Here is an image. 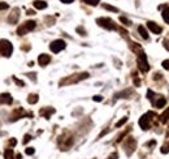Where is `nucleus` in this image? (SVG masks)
<instances>
[{"label":"nucleus","mask_w":169,"mask_h":159,"mask_svg":"<svg viewBox=\"0 0 169 159\" xmlns=\"http://www.w3.org/2000/svg\"><path fill=\"white\" fill-rule=\"evenodd\" d=\"M13 52V46L12 43L7 39H0V54L5 57H9Z\"/></svg>","instance_id":"f257e3e1"},{"label":"nucleus","mask_w":169,"mask_h":159,"mask_svg":"<svg viewBox=\"0 0 169 159\" xmlns=\"http://www.w3.org/2000/svg\"><path fill=\"white\" fill-rule=\"evenodd\" d=\"M96 24L99 26H102V28H104V29H108V30H115L116 29L115 22H113L111 19H108V17H100V19L96 20Z\"/></svg>","instance_id":"f03ea898"},{"label":"nucleus","mask_w":169,"mask_h":159,"mask_svg":"<svg viewBox=\"0 0 169 159\" xmlns=\"http://www.w3.org/2000/svg\"><path fill=\"white\" fill-rule=\"evenodd\" d=\"M35 26H36V22H35V21H27V22H25V24L22 25V26H20V28H18L17 33H18V35H25L27 31L34 30Z\"/></svg>","instance_id":"7ed1b4c3"},{"label":"nucleus","mask_w":169,"mask_h":159,"mask_svg":"<svg viewBox=\"0 0 169 159\" xmlns=\"http://www.w3.org/2000/svg\"><path fill=\"white\" fill-rule=\"evenodd\" d=\"M137 63H138V68L142 72H148L150 71V65H148V61H147V57H146V55L142 52L139 54L138 56V60H137Z\"/></svg>","instance_id":"20e7f679"},{"label":"nucleus","mask_w":169,"mask_h":159,"mask_svg":"<svg viewBox=\"0 0 169 159\" xmlns=\"http://www.w3.org/2000/svg\"><path fill=\"white\" fill-rule=\"evenodd\" d=\"M65 42H64L63 39H56V40H53V42L49 44V48H51V51L55 52V54H57V52H60L63 51L64 48H65Z\"/></svg>","instance_id":"39448f33"},{"label":"nucleus","mask_w":169,"mask_h":159,"mask_svg":"<svg viewBox=\"0 0 169 159\" xmlns=\"http://www.w3.org/2000/svg\"><path fill=\"white\" fill-rule=\"evenodd\" d=\"M150 116H152L151 112L146 113V115H143L139 119V125H140V128H142V129H148L150 128V119H151Z\"/></svg>","instance_id":"423d86ee"},{"label":"nucleus","mask_w":169,"mask_h":159,"mask_svg":"<svg viewBox=\"0 0 169 159\" xmlns=\"http://www.w3.org/2000/svg\"><path fill=\"white\" fill-rule=\"evenodd\" d=\"M147 26H148V29L152 31V33H155V34H160L161 31H163V29L159 26L157 24H155V22H152V21H148L147 22Z\"/></svg>","instance_id":"0eeeda50"},{"label":"nucleus","mask_w":169,"mask_h":159,"mask_svg":"<svg viewBox=\"0 0 169 159\" xmlns=\"http://www.w3.org/2000/svg\"><path fill=\"white\" fill-rule=\"evenodd\" d=\"M49 61H51V56L46 55V54H42V55H39V57H38V63H39V65H42V67H46Z\"/></svg>","instance_id":"6e6552de"},{"label":"nucleus","mask_w":169,"mask_h":159,"mask_svg":"<svg viewBox=\"0 0 169 159\" xmlns=\"http://www.w3.org/2000/svg\"><path fill=\"white\" fill-rule=\"evenodd\" d=\"M13 102V99L11 97V94L9 93H3L2 95H0V103H5V104H11Z\"/></svg>","instance_id":"1a4fd4ad"},{"label":"nucleus","mask_w":169,"mask_h":159,"mask_svg":"<svg viewBox=\"0 0 169 159\" xmlns=\"http://www.w3.org/2000/svg\"><path fill=\"white\" fill-rule=\"evenodd\" d=\"M34 7L36 8V9H46V8H47V3L43 2V0H35Z\"/></svg>","instance_id":"9d476101"},{"label":"nucleus","mask_w":169,"mask_h":159,"mask_svg":"<svg viewBox=\"0 0 169 159\" xmlns=\"http://www.w3.org/2000/svg\"><path fill=\"white\" fill-rule=\"evenodd\" d=\"M138 31H139L140 37H142L143 39H148V34H147V30L144 29V26H139V28H138Z\"/></svg>","instance_id":"9b49d317"},{"label":"nucleus","mask_w":169,"mask_h":159,"mask_svg":"<svg viewBox=\"0 0 169 159\" xmlns=\"http://www.w3.org/2000/svg\"><path fill=\"white\" fill-rule=\"evenodd\" d=\"M160 120L163 121V123H167V121H169V107L165 110V112H163L161 113V116H160Z\"/></svg>","instance_id":"f8f14e48"},{"label":"nucleus","mask_w":169,"mask_h":159,"mask_svg":"<svg viewBox=\"0 0 169 159\" xmlns=\"http://www.w3.org/2000/svg\"><path fill=\"white\" fill-rule=\"evenodd\" d=\"M155 106H156L157 108H161L165 106V98H159L156 102H155Z\"/></svg>","instance_id":"ddd939ff"},{"label":"nucleus","mask_w":169,"mask_h":159,"mask_svg":"<svg viewBox=\"0 0 169 159\" xmlns=\"http://www.w3.org/2000/svg\"><path fill=\"white\" fill-rule=\"evenodd\" d=\"M18 9H16V11H13V15H12V17L11 19H9V22H11V24H15V22L18 20Z\"/></svg>","instance_id":"4468645a"},{"label":"nucleus","mask_w":169,"mask_h":159,"mask_svg":"<svg viewBox=\"0 0 169 159\" xmlns=\"http://www.w3.org/2000/svg\"><path fill=\"white\" fill-rule=\"evenodd\" d=\"M4 159H13V150L12 149H7L4 151Z\"/></svg>","instance_id":"2eb2a0df"},{"label":"nucleus","mask_w":169,"mask_h":159,"mask_svg":"<svg viewBox=\"0 0 169 159\" xmlns=\"http://www.w3.org/2000/svg\"><path fill=\"white\" fill-rule=\"evenodd\" d=\"M27 102H29L30 104H34L38 102V95H35V94H31L29 95V98H27Z\"/></svg>","instance_id":"dca6fc26"},{"label":"nucleus","mask_w":169,"mask_h":159,"mask_svg":"<svg viewBox=\"0 0 169 159\" xmlns=\"http://www.w3.org/2000/svg\"><path fill=\"white\" fill-rule=\"evenodd\" d=\"M163 19H164V21H165L167 24H169V7L164 9V12H163Z\"/></svg>","instance_id":"f3484780"},{"label":"nucleus","mask_w":169,"mask_h":159,"mask_svg":"<svg viewBox=\"0 0 169 159\" xmlns=\"http://www.w3.org/2000/svg\"><path fill=\"white\" fill-rule=\"evenodd\" d=\"M126 121H127V117H122V119H121L120 121H117V123H116V128H120V126H122Z\"/></svg>","instance_id":"a211bd4d"},{"label":"nucleus","mask_w":169,"mask_h":159,"mask_svg":"<svg viewBox=\"0 0 169 159\" xmlns=\"http://www.w3.org/2000/svg\"><path fill=\"white\" fill-rule=\"evenodd\" d=\"M53 112H55V110H53V108H49L48 111H47V110H43V111H42V113H43V115H44L46 117H47V119L49 117V113H53Z\"/></svg>","instance_id":"6ab92c4d"},{"label":"nucleus","mask_w":169,"mask_h":159,"mask_svg":"<svg viewBox=\"0 0 169 159\" xmlns=\"http://www.w3.org/2000/svg\"><path fill=\"white\" fill-rule=\"evenodd\" d=\"M83 2L89 5H98L99 4V0H83Z\"/></svg>","instance_id":"aec40b11"},{"label":"nucleus","mask_w":169,"mask_h":159,"mask_svg":"<svg viewBox=\"0 0 169 159\" xmlns=\"http://www.w3.org/2000/svg\"><path fill=\"white\" fill-rule=\"evenodd\" d=\"M103 8H106V9H108V11H112V12H117L118 9L116 7H112V5H108V4H104L103 5Z\"/></svg>","instance_id":"412c9836"},{"label":"nucleus","mask_w":169,"mask_h":159,"mask_svg":"<svg viewBox=\"0 0 169 159\" xmlns=\"http://www.w3.org/2000/svg\"><path fill=\"white\" fill-rule=\"evenodd\" d=\"M120 21L122 22L124 25H126V26H129V25H131V21H129L126 19V17H120Z\"/></svg>","instance_id":"4be33fe9"},{"label":"nucleus","mask_w":169,"mask_h":159,"mask_svg":"<svg viewBox=\"0 0 169 159\" xmlns=\"http://www.w3.org/2000/svg\"><path fill=\"white\" fill-rule=\"evenodd\" d=\"M161 153H163V154H168V153H169V143L163 145V147H161Z\"/></svg>","instance_id":"5701e85b"},{"label":"nucleus","mask_w":169,"mask_h":159,"mask_svg":"<svg viewBox=\"0 0 169 159\" xmlns=\"http://www.w3.org/2000/svg\"><path fill=\"white\" fill-rule=\"evenodd\" d=\"M34 151H35V150H34L33 147H27V149L25 150V153L27 154V155H33V154H34Z\"/></svg>","instance_id":"b1692460"},{"label":"nucleus","mask_w":169,"mask_h":159,"mask_svg":"<svg viewBox=\"0 0 169 159\" xmlns=\"http://www.w3.org/2000/svg\"><path fill=\"white\" fill-rule=\"evenodd\" d=\"M161 65H163V68H165V69H169V60H164Z\"/></svg>","instance_id":"393cba45"},{"label":"nucleus","mask_w":169,"mask_h":159,"mask_svg":"<svg viewBox=\"0 0 169 159\" xmlns=\"http://www.w3.org/2000/svg\"><path fill=\"white\" fill-rule=\"evenodd\" d=\"M93 99H94L95 102H102V101H103V97H100V95H95Z\"/></svg>","instance_id":"a878e982"},{"label":"nucleus","mask_w":169,"mask_h":159,"mask_svg":"<svg viewBox=\"0 0 169 159\" xmlns=\"http://www.w3.org/2000/svg\"><path fill=\"white\" fill-rule=\"evenodd\" d=\"M8 8V4H5V3H0V11L2 9H7Z\"/></svg>","instance_id":"bb28decb"},{"label":"nucleus","mask_w":169,"mask_h":159,"mask_svg":"<svg viewBox=\"0 0 169 159\" xmlns=\"http://www.w3.org/2000/svg\"><path fill=\"white\" fill-rule=\"evenodd\" d=\"M77 31H78V33H81V35H86L85 29H82V28H77Z\"/></svg>","instance_id":"cd10ccee"},{"label":"nucleus","mask_w":169,"mask_h":159,"mask_svg":"<svg viewBox=\"0 0 169 159\" xmlns=\"http://www.w3.org/2000/svg\"><path fill=\"white\" fill-rule=\"evenodd\" d=\"M117 158H118V154H117V153H113L112 155L108 157V159H117Z\"/></svg>","instance_id":"c85d7f7f"},{"label":"nucleus","mask_w":169,"mask_h":159,"mask_svg":"<svg viewBox=\"0 0 169 159\" xmlns=\"http://www.w3.org/2000/svg\"><path fill=\"white\" fill-rule=\"evenodd\" d=\"M30 140H31V136H29V134H26V136H25V140H24V143H26V142H29Z\"/></svg>","instance_id":"c756f323"},{"label":"nucleus","mask_w":169,"mask_h":159,"mask_svg":"<svg viewBox=\"0 0 169 159\" xmlns=\"http://www.w3.org/2000/svg\"><path fill=\"white\" fill-rule=\"evenodd\" d=\"M13 80H15V82H16V84H18L20 86H24V82H22V81H20L18 78H16V77H15V78H13Z\"/></svg>","instance_id":"7c9ffc66"},{"label":"nucleus","mask_w":169,"mask_h":159,"mask_svg":"<svg viewBox=\"0 0 169 159\" xmlns=\"http://www.w3.org/2000/svg\"><path fill=\"white\" fill-rule=\"evenodd\" d=\"M73 2H74V0H61V3H64V4H70Z\"/></svg>","instance_id":"2f4dec72"},{"label":"nucleus","mask_w":169,"mask_h":159,"mask_svg":"<svg viewBox=\"0 0 169 159\" xmlns=\"http://www.w3.org/2000/svg\"><path fill=\"white\" fill-rule=\"evenodd\" d=\"M16 143H17L16 140H11V145H16Z\"/></svg>","instance_id":"473e14b6"}]
</instances>
